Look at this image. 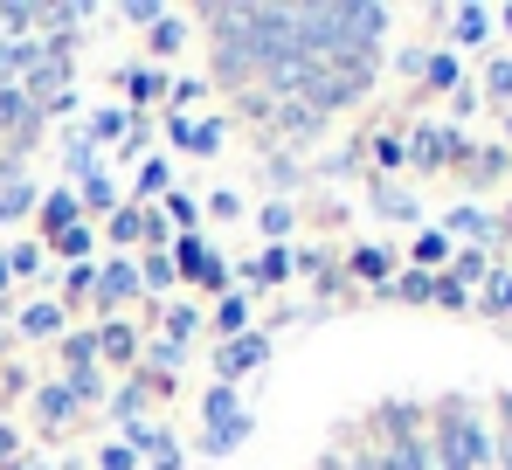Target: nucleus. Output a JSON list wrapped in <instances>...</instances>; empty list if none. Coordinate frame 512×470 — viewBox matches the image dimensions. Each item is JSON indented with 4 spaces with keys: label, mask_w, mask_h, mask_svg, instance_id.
Here are the masks:
<instances>
[{
    "label": "nucleus",
    "mask_w": 512,
    "mask_h": 470,
    "mask_svg": "<svg viewBox=\"0 0 512 470\" xmlns=\"http://www.w3.org/2000/svg\"><path fill=\"white\" fill-rule=\"evenodd\" d=\"M429 450L443 470H485L492 464V429L464 408V401H443L436 422H429Z\"/></svg>",
    "instance_id": "nucleus-1"
},
{
    "label": "nucleus",
    "mask_w": 512,
    "mask_h": 470,
    "mask_svg": "<svg viewBox=\"0 0 512 470\" xmlns=\"http://www.w3.org/2000/svg\"><path fill=\"white\" fill-rule=\"evenodd\" d=\"M173 277H187V284H201V291H229V263L208 249V235H173Z\"/></svg>",
    "instance_id": "nucleus-2"
},
{
    "label": "nucleus",
    "mask_w": 512,
    "mask_h": 470,
    "mask_svg": "<svg viewBox=\"0 0 512 470\" xmlns=\"http://www.w3.org/2000/svg\"><path fill=\"white\" fill-rule=\"evenodd\" d=\"M132 298H139V256H104L97 263V284H90V312L118 318Z\"/></svg>",
    "instance_id": "nucleus-3"
},
{
    "label": "nucleus",
    "mask_w": 512,
    "mask_h": 470,
    "mask_svg": "<svg viewBox=\"0 0 512 470\" xmlns=\"http://www.w3.org/2000/svg\"><path fill=\"white\" fill-rule=\"evenodd\" d=\"M263 360H270V332H256V325H250L243 339H222V346H215V381H222V388H236V381L256 374Z\"/></svg>",
    "instance_id": "nucleus-4"
},
{
    "label": "nucleus",
    "mask_w": 512,
    "mask_h": 470,
    "mask_svg": "<svg viewBox=\"0 0 512 470\" xmlns=\"http://www.w3.org/2000/svg\"><path fill=\"white\" fill-rule=\"evenodd\" d=\"M28 408H35V429H42V436H70V429L84 422V401L63 388V381H42Z\"/></svg>",
    "instance_id": "nucleus-5"
},
{
    "label": "nucleus",
    "mask_w": 512,
    "mask_h": 470,
    "mask_svg": "<svg viewBox=\"0 0 512 470\" xmlns=\"http://www.w3.org/2000/svg\"><path fill=\"white\" fill-rule=\"evenodd\" d=\"M35 222H42V235H49V242H56V235H70L77 222H84V201H77V187H63V180H56V187L35 201Z\"/></svg>",
    "instance_id": "nucleus-6"
},
{
    "label": "nucleus",
    "mask_w": 512,
    "mask_h": 470,
    "mask_svg": "<svg viewBox=\"0 0 512 470\" xmlns=\"http://www.w3.org/2000/svg\"><path fill=\"white\" fill-rule=\"evenodd\" d=\"M139 346H146V339H139L125 318H104V325H97V360H104V367L132 374V367H139Z\"/></svg>",
    "instance_id": "nucleus-7"
},
{
    "label": "nucleus",
    "mask_w": 512,
    "mask_h": 470,
    "mask_svg": "<svg viewBox=\"0 0 512 470\" xmlns=\"http://www.w3.org/2000/svg\"><path fill=\"white\" fill-rule=\"evenodd\" d=\"M118 90H125V111L139 118L146 104L167 97V70H153V63H125V70H118Z\"/></svg>",
    "instance_id": "nucleus-8"
},
{
    "label": "nucleus",
    "mask_w": 512,
    "mask_h": 470,
    "mask_svg": "<svg viewBox=\"0 0 512 470\" xmlns=\"http://www.w3.org/2000/svg\"><path fill=\"white\" fill-rule=\"evenodd\" d=\"M7 332H21V339H63L70 332V312L56 305V298H35V305H21Z\"/></svg>",
    "instance_id": "nucleus-9"
},
{
    "label": "nucleus",
    "mask_w": 512,
    "mask_h": 470,
    "mask_svg": "<svg viewBox=\"0 0 512 470\" xmlns=\"http://www.w3.org/2000/svg\"><path fill=\"white\" fill-rule=\"evenodd\" d=\"M118 443H125L132 457H153V464H167V457H180V443H173V429H167V422H153V415H146V422H132V429H125Z\"/></svg>",
    "instance_id": "nucleus-10"
},
{
    "label": "nucleus",
    "mask_w": 512,
    "mask_h": 470,
    "mask_svg": "<svg viewBox=\"0 0 512 470\" xmlns=\"http://www.w3.org/2000/svg\"><path fill=\"white\" fill-rule=\"evenodd\" d=\"M436 21L450 28V42H457V49H478V42H492V7H443Z\"/></svg>",
    "instance_id": "nucleus-11"
},
{
    "label": "nucleus",
    "mask_w": 512,
    "mask_h": 470,
    "mask_svg": "<svg viewBox=\"0 0 512 470\" xmlns=\"http://www.w3.org/2000/svg\"><path fill=\"white\" fill-rule=\"evenodd\" d=\"M346 270H353L360 284H374V291H388V284H395V249H388V242H360V249L346 256Z\"/></svg>",
    "instance_id": "nucleus-12"
},
{
    "label": "nucleus",
    "mask_w": 512,
    "mask_h": 470,
    "mask_svg": "<svg viewBox=\"0 0 512 470\" xmlns=\"http://www.w3.org/2000/svg\"><path fill=\"white\" fill-rule=\"evenodd\" d=\"M298 263H291V242H270L263 256H250V263H236L229 277H243V284H284Z\"/></svg>",
    "instance_id": "nucleus-13"
},
{
    "label": "nucleus",
    "mask_w": 512,
    "mask_h": 470,
    "mask_svg": "<svg viewBox=\"0 0 512 470\" xmlns=\"http://www.w3.org/2000/svg\"><path fill=\"white\" fill-rule=\"evenodd\" d=\"M180 49H187V14H173V7H167V14L146 28V56H153V70H160L167 56H180Z\"/></svg>",
    "instance_id": "nucleus-14"
},
{
    "label": "nucleus",
    "mask_w": 512,
    "mask_h": 470,
    "mask_svg": "<svg viewBox=\"0 0 512 470\" xmlns=\"http://www.w3.org/2000/svg\"><path fill=\"white\" fill-rule=\"evenodd\" d=\"M132 125H139V118H132V111H125V104H104V111H90L84 139H90V146H97V153H104V146H111V139H118V146H125V139H132Z\"/></svg>",
    "instance_id": "nucleus-15"
},
{
    "label": "nucleus",
    "mask_w": 512,
    "mask_h": 470,
    "mask_svg": "<svg viewBox=\"0 0 512 470\" xmlns=\"http://www.w3.org/2000/svg\"><path fill=\"white\" fill-rule=\"evenodd\" d=\"M90 173H104V153L90 146L84 132H77V139H63V187H84Z\"/></svg>",
    "instance_id": "nucleus-16"
},
{
    "label": "nucleus",
    "mask_w": 512,
    "mask_h": 470,
    "mask_svg": "<svg viewBox=\"0 0 512 470\" xmlns=\"http://www.w3.org/2000/svg\"><path fill=\"white\" fill-rule=\"evenodd\" d=\"M250 298H243V291H222V298H215V312H208V325H215V332H222V339H243V332H250Z\"/></svg>",
    "instance_id": "nucleus-17"
},
{
    "label": "nucleus",
    "mask_w": 512,
    "mask_h": 470,
    "mask_svg": "<svg viewBox=\"0 0 512 470\" xmlns=\"http://www.w3.org/2000/svg\"><path fill=\"white\" fill-rule=\"evenodd\" d=\"M146 401H153V388H146L139 374H125V381L111 388V415H118V422L132 429V422H146Z\"/></svg>",
    "instance_id": "nucleus-18"
},
{
    "label": "nucleus",
    "mask_w": 512,
    "mask_h": 470,
    "mask_svg": "<svg viewBox=\"0 0 512 470\" xmlns=\"http://www.w3.org/2000/svg\"><path fill=\"white\" fill-rule=\"evenodd\" d=\"M97 367V325H70L63 332V374H90Z\"/></svg>",
    "instance_id": "nucleus-19"
},
{
    "label": "nucleus",
    "mask_w": 512,
    "mask_h": 470,
    "mask_svg": "<svg viewBox=\"0 0 512 470\" xmlns=\"http://www.w3.org/2000/svg\"><path fill=\"white\" fill-rule=\"evenodd\" d=\"M77 201H84V222H90V215L111 222V215H118V180H111V173H90L84 187H77Z\"/></svg>",
    "instance_id": "nucleus-20"
},
{
    "label": "nucleus",
    "mask_w": 512,
    "mask_h": 470,
    "mask_svg": "<svg viewBox=\"0 0 512 470\" xmlns=\"http://www.w3.org/2000/svg\"><path fill=\"white\" fill-rule=\"evenodd\" d=\"M104 235H111V249H132V242H146V208H139V201H118V215L104 222Z\"/></svg>",
    "instance_id": "nucleus-21"
},
{
    "label": "nucleus",
    "mask_w": 512,
    "mask_h": 470,
    "mask_svg": "<svg viewBox=\"0 0 512 470\" xmlns=\"http://www.w3.org/2000/svg\"><path fill=\"white\" fill-rule=\"evenodd\" d=\"M35 201H42V194H35V180H28V173H21V180H7V187H0V229H7V222H28V215H35Z\"/></svg>",
    "instance_id": "nucleus-22"
},
{
    "label": "nucleus",
    "mask_w": 512,
    "mask_h": 470,
    "mask_svg": "<svg viewBox=\"0 0 512 470\" xmlns=\"http://www.w3.org/2000/svg\"><path fill=\"white\" fill-rule=\"evenodd\" d=\"M201 318H208V312H201V305H187V298H173L167 312H160V332H167L173 346H187V339L201 332Z\"/></svg>",
    "instance_id": "nucleus-23"
},
{
    "label": "nucleus",
    "mask_w": 512,
    "mask_h": 470,
    "mask_svg": "<svg viewBox=\"0 0 512 470\" xmlns=\"http://www.w3.org/2000/svg\"><path fill=\"white\" fill-rule=\"evenodd\" d=\"M374 180H388L395 166H409V132H374Z\"/></svg>",
    "instance_id": "nucleus-24"
},
{
    "label": "nucleus",
    "mask_w": 512,
    "mask_h": 470,
    "mask_svg": "<svg viewBox=\"0 0 512 470\" xmlns=\"http://www.w3.org/2000/svg\"><path fill=\"white\" fill-rule=\"evenodd\" d=\"M374 208H381L388 222H423V208H416V194H402L395 180H374Z\"/></svg>",
    "instance_id": "nucleus-25"
},
{
    "label": "nucleus",
    "mask_w": 512,
    "mask_h": 470,
    "mask_svg": "<svg viewBox=\"0 0 512 470\" xmlns=\"http://www.w3.org/2000/svg\"><path fill=\"white\" fill-rule=\"evenodd\" d=\"M409 263H416L423 277H429V270H443V263H450V235H443V229H423V235H416V249H409Z\"/></svg>",
    "instance_id": "nucleus-26"
},
{
    "label": "nucleus",
    "mask_w": 512,
    "mask_h": 470,
    "mask_svg": "<svg viewBox=\"0 0 512 470\" xmlns=\"http://www.w3.org/2000/svg\"><path fill=\"white\" fill-rule=\"evenodd\" d=\"M256 229L270 235V242H291V229H298V208H291V201H263V208H256Z\"/></svg>",
    "instance_id": "nucleus-27"
},
{
    "label": "nucleus",
    "mask_w": 512,
    "mask_h": 470,
    "mask_svg": "<svg viewBox=\"0 0 512 470\" xmlns=\"http://www.w3.org/2000/svg\"><path fill=\"white\" fill-rule=\"evenodd\" d=\"M492 277V249H450V284H478Z\"/></svg>",
    "instance_id": "nucleus-28"
},
{
    "label": "nucleus",
    "mask_w": 512,
    "mask_h": 470,
    "mask_svg": "<svg viewBox=\"0 0 512 470\" xmlns=\"http://www.w3.org/2000/svg\"><path fill=\"white\" fill-rule=\"evenodd\" d=\"M243 443H250V415H236L229 429H208V436H201V457H229V450H243Z\"/></svg>",
    "instance_id": "nucleus-29"
},
{
    "label": "nucleus",
    "mask_w": 512,
    "mask_h": 470,
    "mask_svg": "<svg viewBox=\"0 0 512 470\" xmlns=\"http://www.w3.org/2000/svg\"><path fill=\"white\" fill-rule=\"evenodd\" d=\"M201 415H208V429H229V422L243 415V401H236V388H222V381H215L208 401H201Z\"/></svg>",
    "instance_id": "nucleus-30"
},
{
    "label": "nucleus",
    "mask_w": 512,
    "mask_h": 470,
    "mask_svg": "<svg viewBox=\"0 0 512 470\" xmlns=\"http://www.w3.org/2000/svg\"><path fill=\"white\" fill-rule=\"evenodd\" d=\"M423 83H429V90H457V83H464V70H457V56H450V49H429Z\"/></svg>",
    "instance_id": "nucleus-31"
},
{
    "label": "nucleus",
    "mask_w": 512,
    "mask_h": 470,
    "mask_svg": "<svg viewBox=\"0 0 512 470\" xmlns=\"http://www.w3.org/2000/svg\"><path fill=\"white\" fill-rule=\"evenodd\" d=\"M49 249H56L63 263H90V249H97V229H90V222H77V229H70V235H56Z\"/></svg>",
    "instance_id": "nucleus-32"
},
{
    "label": "nucleus",
    "mask_w": 512,
    "mask_h": 470,
    "mask_svg": "<svg viewBox=\"0 0 512 470\" xmlns=\"http://www.w3.org/2000/svg\"><path fill=\"white\" fill-rule=\"evenodd\" d=\"M173 194V166L167 159H146V166H139V201H167Z\"/></svg>",
    "instance_id": "nucleus-33"
},
{
    "label": "nucleus",
    "mask_w": 512,
    "mask_h": 470,
    "mask_svg": "<svg viewBox=\"0 0 512 470\" xmlns=\"http://www.w3.org/2000/svg\"><path fill=\"white\" fill-rule=\"evenodd\" d=\"M173 284V256L167 249H146V256H139V291H167Z\"/></svg>",
    "instance_id": "nucleus-34"
},
{
    "label": "nucleus",
    "mask_w": 512,
    "mask_h": 470,
    "mask_svg": "<svg viewBox=\"0 0 512 470\" xmlns=\"http://www.w3.org/2000/svg\"><path fill=\"white\" fill-rule=\"evenodd\" d=\"M429 291H436V277H423V270H402L381 298H402V305H429Z\"/></svg>",
    "instance_id": "nucleus-35"
},
{
    "label": "nucleus",
    "mask_w": 512,
    "mask_h": 470,
    "mask_svg": "<svg viewBox=\"0 0 512 470\" xmlns=\"http://www.w3.org/2000/svg\"><path fill=\"white\" fill-rule=\"evenodd\" d=\"M42 256H49L42 242H14V249H7V277H14V284H21V277H42Z\"/></svg>",
    "instance_id": "nucleus-36"
},
{
    "label": "nucleus",
    "mask_w": 512,
    "mask_h": 470,
    "mask_svg": "<svg viewBox=\"0 0 512 470\" xmlns=\"http://www.w3.org/2000/svg\"><path fill=\"white\" fill-rule=\"evenodd\" d=\"M167 222H173V235H194V222H201V201H194L187 187H173V194H167Z\"/></svg>",
    "instance_id": "nucleus-37"
},
{
    "label": "nucleus",
    "mask_w": 512,
    "mask_h": 470,
    "mask_svg": "<svg viewBox=\"0 0 512 470\" xmlns=\"http://www.w3.org/2000/svg\"><path fill=\"white\" fill-rule=\"evenodd\" d=\"M222 139H229V125H222V118H194V146H187V153L215 159V153H222Z\"/></svg>",
    "instance_id": "nucleus-38"
},
{
    "label": "nucleus",
    "mask_w": 512,
    "mask_h": 470,
    "mask_svg": "<svg viewBox=\"0 0 512 470\" xmlns=\"http://www.w3.org/2000/svg\"><path fill=\"white\" fill-rule=\"evenodd\" d=\"M263 180H270V187H298V180H305V166H298L291 153H263Z\"/></svg>",
    "instance_id": "nucleus-39"
},
{
    "label": "nucleus",
    "mask_w": 512,
    "mask_h": 470,
    "mask_svg": "<svg viewBox=\"0 0 512 470\" xmlns=\"http://www.w3.org/2000/svg\"><path fill=\"white\" fill-rule=\"evenodd\" d=\"M90 284H97V263H70L63 270V298L70 305H90Z\"/></svg>",
    "instance_id": "nucleus-40"
},
{
    "label": "nucleus",
    "mask_w": 512,
    "mask_h": 470,
    "mask_svg": "<svg viewBox=\"0 0 512 470\" xmlns=\"http://www.w3.org/2000/svg\"><path fill=\"white\" fill-rule=\"evenodd\" d=\"M485 312L492 318L512 312V270H492V277H485Z\"/></svg>",
    "instance_id": "nucleus-41"
},
{
    "label": "nucleus",
    "mask_w": 512,
    "mask_h": 470,
    "mask_svg": "<svg viewBox=\"0 0 512 470\" xmlns=\"http://www.w3.org/2000/svg\"><path fill=\"white\" fill-rule=\"evenodd\" d=\"M506 166H512L506 146H478V153H471V173H478V180H499Z\"/></svg>",
    "instance_id": "nucleus-42"
},
{
    "label": "nucleus",
    "mask_w": 512,
    "mask_h": 470,
    "mask_svg": "<svg viewBox=\"0 0 512 470\" xmlns=\"http://www.w3.org/2000/svg\"><path fill=\"white\" fill-rule=\"evenodd\" d=\"M160 14H167L160 0H118V21H132V28H153Z\"/></svg>",
    "instance_id": "nucleus-43"
},
{
    "label": "nucleus",
    "mask_w": 512,
    "mask_h": 470,
    "mask_svg": "<svg viewBox=\"0 0 512 470\" xmlns=\"http://www.w3.org/2000/svg\"><path fill=\"white\" fill-rule=\"evenodd\" d=\"M63 388L90 408V401H104V374H97V367H90V374H63Z\"/></svg>",
    "instance_id": "nucleus-44"
},
{
    "label": "nucleus",
    "mask_w": 512,
    "mask_h": 470,
    "mask_svg": "<svg viewBox=\"0 0 512 470\" xmlns=\"http://www.w3.org/2000/svg\"><path fill=\"white\" fill-rule=\"evenodd\" d=\"M429 305H443V312H464V305H471V291H464V284H450V277H436Z\"/></svg>",
    "instance_id": "nucleus-45"
},
{
    "label": "nucleus",
    "mask_w": 512,
    "mask_h": 470,
    "mask_svg": "<svg viewBox=\"0 0 512 470\" xmlns=\"http://www.w3.org/2000/svg\"><path fill=\"white\" fill-rule=\"evenodd\" d=\"M485 90H492L499 104H512V56H499V63L485 70Z\"/></svg>",
    "instance_id": "nucleus-46"
},
{
    "label": "nucleus",
    "mask_w": 512,
    "mask_h": 470,
    "mask_svg": "<svg viewBox=\"0 0 512 470\" xmlns=\"http://www.w3.org/2000/svg\"><path fill=\"white\" fill-rule=\"evenodd\" d=\"M340 470H381L374 443H346V450H340Z\"/></svg>",
    "instance_id": "nucleus-47"
},
{
    "label": "nucleus",
    "mask_w": 512,
    "mask_h": 470,
    "mask_svg": "<svg viewBox=\"0 0 512 470\" xmlns=\"http://www.w3.org/2000/svg\"><path fill=\"white\" fill-rule=\"evenodd\" d=\"M167 146H180V153L194 146V118L187 111H167Z\"/></svg>",
    "instance_id": "nucleus-48"
},
{
    "label": "nucleus",
    "mask_w": 512,
    "mask_h": 470,
    "mask_svg": "<svg viewBox=\"0 0 512 470\" xmlns=\"http://www.w3.org/2000/svg\"><path fill=\"white\" fill-rule=\"evenodd\" d=\"M97 470H139V457H132L125 443H104V450H97Z\"/></svg>",
    "instance_id": "nucleus-49"
},
{
    "label": "nucleus",
    "mask_w": 512,
    "mask_h": 470,
    "mask_svg": "<svg viewBox=\"0 0 512 470\" xmlns=\"http://www.w3.org/2000/svg\"><path fill=\"white\" fill-rule=\"evenodd\" d=\"M208 215H215V222H236V215H243V201H236L229 187H215V194H208Z\"/></svg>",
    "instance_id": "nucleus-50"
},
{
    "label": "nucleus",
    "mask_w": 512,
    "mask_h": 470,
    "mask_svg": "<svg viewBox=\"0 0 512 470\" xmlns=\"http://www.w3.org/2000/svg\"><path fill=\"white\" fill-rule=\"evenodd\" d=\"M14 457H21V429H14V422H0V470L14 464Z\"/></svg>",
    "instance_id": "nucleus-51"
},
{
    "label": "nucleus",
    "mask_w": 512,
    "mask_h": 470,
    "mask_svg": "<svg viewBox=\"0 0 512 470\" xmlns=\"http://www.w3.org/2000/svg\"><path fill=\"white\" fill-rule=\"evenodd\" d=\"M423 63H429V49H402V56H395V70H402V77H423Z\"/></svg>",
    "instance_id": "nucleus-52"
},
{
    "label": "nucleus",
    "mask_w": 512,
    "mask_h": 470,
    "mask_svg": "<svg viewBox=\"0 0 512 470\" xmlns=\"http://www.w3.org/2000/svg\"><path fill=\"white\" fill-rule=\"evenodd\" d=\"M7 470H49V457H28V450H21V457H14Z\"/></svg>",
    "instance_id": "nucleus-53"
},
{
    "label": "nucleus",
    "mask_w": 512,
    "mask_h": 470,
    "mask_svg": "<svg viewBox=\"0 0 512 470\" xmlns=\"http://www.w3.org/2000/svg\"><path fill=\"white\" fill-rule=\"evenodd\" d=\"M7 284H14V277H7V249H0V298H7Z\"/></svg>",
    "instance_id": "nucleus-54"
},
{
    "label": "nucleus",
    "mask_w": 512,
    "mask_h": 470,
    "mask_svg": "<svg viewBox=\"0 0 512 470\" xmlns=\"http://www.w3.org/2000/svg\"><path fill=\"white\" fill-rule=\"evenodd\" d=\"M312 470H340V457H319V464H312Z\"/></svg>",
    "instance_id": "nucleus-55"
},
{
    "label": "nucleus",
    "mask_w": 512,
    "mask_h": 470,
    "mask_svg": "<svg viewBox=\"0 0 512 470\" xmlns=\"http://www.w3.org/2000/svg\"><path fill=\"white\" fill-rule=\"evenodd\" d=\"M492 21H506V28H512V7H499V14H492Z\"/></svg>",
    "instance_id": "nucleus-56"
},
{
    "label": "nucleus",
    "mask_w": 512,
    "mask_h": 470,
    "mask_svg": "<svg viewBox=\"0 0 512 470\" xmlns=\"http://www.w3.org/2000/svg\"><path fill=\"white\" fill-rule=\"evenodd\" d=\"M7 339H14V332H7V325H0V353H7Z\"/></svg>",
    "instance_id": "nucleus-57"
},
{
    "label": "nucleus",
    "mask_w": 512,
    "mask_h": 470,
    "mask_svg": "<svg viewBox=\"0 0 512 470\" xmlns=\"http://www.w3.org/2000/svg\"><path fill=\"white\" fill-rule=\"evenodd\" d=\"M506 229H512V208H506Z\"/></svg>",
    "instance_id": "nucleus-58"
}]
</instances>
